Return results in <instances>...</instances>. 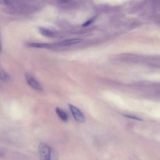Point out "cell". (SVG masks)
<instances>
[{
	"label": "cell",
	"instance_id": "obj_1",
	"mask_svg": "<svg viewBox=\"0 0 160 160\" xmlns=\"http://www.w3.org/2000/svg\"><path fill=\"white\" fill-rule=\"evenodd\" d=\"M38 152L41 160H58V155L51 146L41 143L39 146Z\"/></svg>",
	"mask_w": 160,
	"mask_h": 160
},
{
	"label": "cell",
	"instance_id": "obj_2",
	"mask_svg": "<svg viewBox=\"0 0 160 160\" xmlns=\"http://www.w3.org/2000/svg\"><path fill=\"white\" fill-rule=\"evenodd\" d=\"M68 106L75 121L80 123L85 122V117L81 110L70 104H68Z\"/></svg>",
	"mask_w": 160,
	"mask_h": 160
},
{
	"label": "cell",
	"instance_id": "obj_3",
	"mask_svg": "<svg viewBox=\"0 0 160 160\" xmlns=\"http://www.w3.org/2000/svg\"><path fill=\"white\" fill-rule=\"evenodd\" d=\"M25 76L27 81L30 86L37 90L42 91V88L41 84L32 74L27 73L25 74Z\"/></svg>",
	"mask_w": 160,
	"mask_h": 160
},
{
	"label": "cell",
	"instance_id": "obj_4",
	"mask_svg": "<svg viewBox=\"0 0 160 160\" xmlns=\"http://www.w3.org/2000/svg\"><path fill=\"white\" fill-rule=\"evenodd\" d=\"M83 40L81 39H74L64 40L53 44L54 46H65L74 45L82 42Z\"/></svg>",
	"mask_w": 160,
	"mask_h": 160
},
{
	"label": "cell",
	"instance_id": "obj_5",
	"mask_svg": "<svg viewBox=\"0 0 160 160\" xmlns=\"http://www.w3.org/2000/svg\"><path fill=\"white\" fill-rule=\"evenodd\" d=\"M38 30L40 34L47 37H54L57 35V32L55 31L46 28L39 27Z\"/></svg>",
	"mask_w": 160,
	"mask_h": 160
},
{
	"label": "cell",
	"instance_id": "obj_6",
	"mask_svg": "<svg viewBox=\"0 0 160 160\" xmlns=\"http://www.w3.org/2000/svg\"><path fill=\"white\" fill-rule=\"evenodd\" d=\"M27 46L29 47L37 48H48L54 46L53 44H51L36 42L28 43Z\"/></svg>",
	"mask_w": 160,
	"mask_h": 160
},
{
	"label": "cell",
	"instance_id": "obj_7",
	"mask_svg": "<svg viewBox=\"0 0 160 160\" xmlns=\"http://www.w3.org/2000/svg\"><path fill=\"white\" fill-rule=\"evenodd\" d=\"M55 110L57 114L62 121L66 122L68 121V115L64 111L58 107L56 108Z\"/></svg>",
	"mask_w": 160,
	"mask_h": 160
},
{
	"label": "cell",
	"instance_id": "obj_8",
	"mask_svg": "<svg viewBox=\"0 0 160 160\" xmlns=\"http://www.w3.org/2000/svg\"><path fill=\"white\" fill-rule=\"evenodd\" d=\"M0 79L3 81H8L10 79L9 75L2 69L0 70Z\"/></svg>",
	"mask_w": 160,
	"mask_h": 160
},
{
	"label": "cell",
	"instance_id": "obj_9",
	"mask_svg": "<svg viewBox=\"0 0 160 160\" xmlns=\"http://www.w3.org/2000/svg\"><path fill=\"white\" fill-rule=\"evenodd\" d=\"M123 116L129 118H131L137 120H138V121H143V120L142 119H141L137 118V117H135V116H131V115H123Z\"/></svg>",
	"mask_w": 160,
	"mask_h": 160
},
{
	"label": "cell",
	"instance_id": "obj_10",
	"mask_svg": "<svg viewBox=\"0 0 160 160\" xmlns=\"http://www.w3.org/2000/svg\"><path fill=\"white\" fill-rule=\"evenodd\" d=\"M92 22V20H88L87 21L85 22V23L84 24L82 25V26L83 27H86L88 26V25H89Z\"/></svg>",
	"mask_w": 160,
	"mask_h": 160
},
{
	"label": "cell",
	"instance_id": "obj_11",
	"mask_svg": "<svg viewBox=\"0 0 160 160\" xmlns=\"http://www.w3.org/2000/svg\"><path fill=\"white\" fill-rule=\"evenodd\" d=\"M69 1H66V0H59V1H57V2L60 4L66 3Z\"/></svg>",
	"mask_w": 160,
	"mask_h": 160
}]
</instances>
